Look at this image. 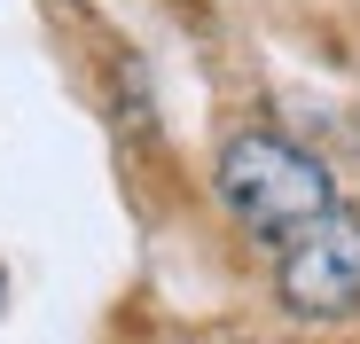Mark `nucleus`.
Masks as SVG:
<instances>
[{
	"label": "nucleus",
	"mask_w": 360,
	"mask_h": 344,
	"mask_svg": "<svg viewBox=\"0 0 360 344\" xmlns=\"http://www.w3.org/2000/svg\"><path fill=\"white\" fill-rule=\"evenodd\" d=\"M219 196L243 227H266V235H297L321 211H337V180L329 164L306 157L282 133H235L219 157Z\"/></svg>",
	"instance_id": "1"
},
{
	"label": "nucleus",
	"mask_w": 360,
	"mask_h": 344,
	"mask_svg": "<svg viewBox=\"0 0 360 344\" xmlns=\"http://www.w3.org/2000/svg\"><path fill=\"white\" fill-rule=\"evenodd\" d=\"M282 298L306 321H337L360 305V219L345 204L282 243Z\"/></svg>",
	"instance_id": "2"
}]
</instances>
